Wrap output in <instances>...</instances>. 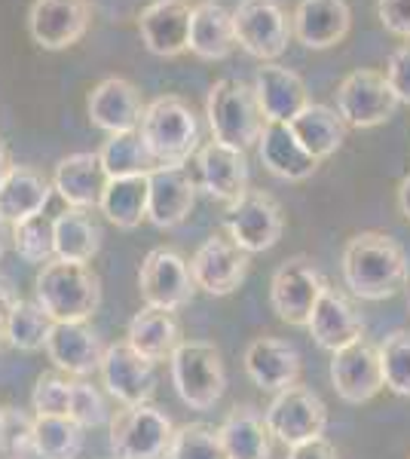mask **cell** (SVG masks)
<instances>
[{"instance_id":"obj_1","label":"cell","mask_w":410,"mask_h":459,"mask_svg":"<svg viewBox=\"0 0 410 459\" xmlns=\"http://www.w3.org/2000/svg\"><path fill=\"white\" fill-rule=\"evenodd\" d=\"M343 279L362 300H389L407 285V255L392 236L364 230L343 248Z\"/></svg>"},{"instance_id":"obj_2","label":"cell","mask_w":410,"mask_h":459,"mask_svg":"<svg viewBox=\"0 0 410 459\" xmlns=\"http://www.w3.org/2000/svg\"><path fill=\"white\" fill-rule=\"evenodd\" d=\"M34 294L52 322H86L101 303V279L89 264L56 257L40 266Z\"/></svg>"},{"instance_id":"obj_3","label":"cell","mask_w":410,"mask_h":459,"mask_svg":"<svg viewBox=\"0 0 410 459\" xmlns=\"http://www.w3.org/2000/svg\"><path fill=\"white\" fill-rule=\"evenodd\" d=\"M138 132L156 169H181L199 151V120L181 95L153 99Z\"/></svg>"},{"instance_id":"obj_4","label":"cell","mask_w":410,"mask_h":459,"mask_svg":"<svg viewBox=\"0 0 410 459\" xmlns=\"http://www.w3.org/2000/svg\"><path fill=\"white\" fill-rule=\"evenodd\" d=\"M205 117L212 126L214 142L236 147V151H249L251 144L260 142L264 135V110L255 95V86L242 83L236 77H223L212 89L205 99Z\"/></svg>"},{"instance_id":"obj_5","label":"cell","mask_w":410,"mask_h":459,"mask_svg":"<svg viewBox=\"0 0 410 459\" xmlns=\"http://www.w3.org/2000/svg\"><path fill=\"white\" fill-rule=\"evenodd\" d=\"M171 383H175L181 402L193 411H208L227 389V371H223L221 352L203 340H184L169 359Z\"/></svg>"},{"instance_id":"obj_6","label":"cell","mask_w":410,"mask_h":459,"mask_svg":"<svg viewBox=\"0 0 410 459\" xmlns=\"http://www.w3.org/2000/svg\"><path fill=\"white\" fill-rule=\"evenodd\" d=\"M175 426L160 407L129 404L110 420L114 459H169Z\"/></svg>"},{"instance_id":"obj_7","label":"cell","mask_w":410,"mask_h":459,"mask_svg":"<svg viewBox=\"0 0 410 459\" xmlns=\"http://www.w3.org/2000/svg\"><path fill=\"white\" fill-rule=\"evenodd\" d=\"M233 31L236 47L260 62H275L294 37L291 16L279 0H240V6L233 10Z\"/></svg>"},{"instance_id":"obj_8","label":"cell","mask_w":410,"mask_h":459,"mask_svg":"<svg viewBox=\"0 0 410 459\" xmlns=\"http://www.w3.org/2000/svg\"><path fill=\"white\" fill-rule=\"evenodd\" d=\"M264 420L275 441L297 447L303 441L322 438L327 429V407L312 389L291 386L275 392L270 407L264 411Z\"/></svg>"},{"instance_id":"obj_9","label":"cell","mask_w":410,"mask_h":459,"mask_svg":"<svg viewBox=\"0 0 410 459\" xmlns=\"http://www.w3.org/2000/svg\"><path fill=\"white\" fill-rule=\"evenodd\" d=\"M398 110V99L386 83V74L359 68L343 77L337 89V114L343 123L353 129H374L392 120V114Z\"/></svg>"},{"instance_id":"obj_10","label":"cell","mask_w":410,"mask_h":459,"mask_svg":"<svg viewBox=\"0 0 410 459\" xmlns=\"http://www.w3.org/2000/svg\"><path fill=\"white\" fill-rule=\"evenodd\" d=\"M322 288H325V279L310 257H303V255L288 257V261H282L279 270L273 273V282H270L273 313L279 316L282 322L294 325V328H307L312 307H316Z\"/></svg>"},{"instance_id":"obj_11","label":"cell","mask_w":410,"mask_h":459,"mask_svg":"<svg viewBox=\"0 0 410 459\" xmlns=\"http://www.w3.org/2000/svg\"><path fill=\"white\" fill-rule=\"evenodd\" d=\"M282 205L264 190H245L233 205H227V236L249 255L270 251L282 239Z\"/></svg>"},{"instance_id":"obj_12","label":"cell","mask_w":410,"mask_h":459,"mask_svg":"<svg viewBox=\"0 0 410 459\" xmlns=\"http://www.w3.org/2000/svg\"><path fill=\"white\" fill-rule=\"evenodd\" d=\"M138 291L147 307L175 313L193 300L196 282H193L190 264L178 251L153 248L138 270Z\"/></svg>"},{"instance_id":"obj_13","label":"cell","mask_w":410,"mask_h":459,"mask_svg":"<svg viewBox=\"0 0 410 459\" xmlns=\"http://www.w3.org/2000/svg\"><path fill=\"white\" fill-rule=\"evenodd\" d=\"M92 25V0H34L28 10V34L47 53H62L80 43Z\"/></svg>"},{"instance_id":"obj_14","label":"cell","mask_w":410,"mask_h":459,"mask_svg":"<svg viewBox=\"0 0 410 459\" xmlns=\"http://www.w3.org/2000/svg\"><path fill=\"white\" fill-rule=\"evenodd\" d=\"M190 273L196 288H203L205 294L227 298L249 276V251H242L230 236L212 233L193 255Z\"/></svg>"},{"instance_id":"obj_15","label":"cell","mask_w":410,"mask_h":459,"mask_svg":"<svg viewBox=\"0 0 410 459\" xmlns=\"http://www.w3.org/2000/svg\"><path fill=\"white\" fill-rule=\"evenodd\" d=\"M331 383L346 404H364L377 398L383 389L377 346H371L368 340H355V343L331 352Z\"/></svg>"},{"instance_id":"obj_16","label":"cell","mask_w":410,"mask_h":459,"mask_svg":"<svg viewBox=\"0 0 410 459\" xmlns=\"http://www.w3.org/2000/svg\"><path fill=\"white\" fill-rule=\"evenodd\" d=\"M147 105L141 101V92L126 77H104L92 92L86 95V114L95 129L117 135V132H138L144 120Z\"/></svg>"},{"instance_id":"obj_17","label":"cell","mask_w":410,"mask_h":459,"mask_svg":"<svg viewBox=\"0 0 410 459\" xmlns=\"http://www.w3.org/2000/svg\"><path fill=\"white\" fill-rule=\"evenodd\" d=\"M101 380L123 407L147 404L156 392V365L132 350L129 343H110L101 359Z\"/></svg>"},{"instance_id":"obj_18","label":"cell","mask_w":410,"mask_h":459,"mask_svg":"<svg viewBox=\"0 0 410 459\" xmlns=\"http://www.w3.org/2000/svg\"><path fill=\"white\" fill-rule=\"evenodd\" d=\"M190 13L188 0H153L141 10L138 34L147 53L160 58H175L188 53L190 43Z\"/></svg>"},{"instance_id":"obj_19","label":"cell","mask_w":410,"mask_h":459,"mask_svg":"<svg viewBox=\"0 0 410 459\" xmlns=\"http://www.w3.org/2000/svg\"><path fill=\"white\" fill-rule=\"evenodd\" d=\"M196 184L218 203L233 205L249 190V160H245V153L214 142V138L196 151Z\"/></svg>"},{"instance_id":"obj_20","label":"cell","mask_w":410,"mask_h":459,"mask_svg":"<svg viewBox=\"0 0 410 459\" xmlns=\"http://www.w3.org/2000/svg\"><path fill=\"white\" fill-rule=\"evenodd\" d=\"M353 10L346 0H301L291 13V31L307 49H331L346 40Z\"/></svg>"},{"instance_id":"obj_21","label":"cell","mask_w":410,"mask_h":459,"mask_svg":"<svg viewBox=\"0 0 410 459\" xmlns=\"http://www.w3.org/2000/svg\"><path fill=\"white\" fill-rule=\"evenodd\" d=\"M151 196H147V221L160 230H171L188 221L196 205V187L188 169H153L147 175Z\"/></svg>"},{"instance_id":"obj_22","label":"cell","mask_w":410,"mask_h":459,"mask_svg":"<svg viewBox=\"0 0 410 459\" xmlns=\"http://www.w3.org/2000/svg\"><path fill=\"white\" fill-rule=\"evenodd\" d=\"M307 328L312 340L327 352H337L343 346L362 340L364 334V322L355 313V307L346 300V294H340L337 288H331L327 282L322 288V294H318L316 307H312Z\"/></svg>"},{"instance_id":"obj_23","label":"cell","mask_w":410,"mask_h":459,"mask_svg":"<svg viewBox=\"0 0 410 459\" xmlns=\"http://www.w3.org/2000/svg\"><path fill=\"white\" fill-rule=\"evenodd\" d=\"M255 95L260 101L266 123H291L310 105L307 83L297 71L264 62L255 74Z\"/></svg>"},{"instance_id":"obj_24","label":"cell","mask_w":410,"mask_h":459,"mask_svg":"<svg viewBox=\"0 0 410 459\" xmlns=\"http://www.w3.org/2000/svg\"><path fill=\"white\" fill-rule=\"evenodd\" d=\"M245 374L266 392H282L301 380V352L279 337H257L245 350Z\"/></svg>"},{"instance_id":"obj_25","label":"cell","mask_w":410,"mask_h":459,"mask_svg":"<svg viewBox=\"0 0 410 459\" xmlns=\"http://www.w3.org/2000/svg\"><path fill=\"white\" fill-rule=\"evenodd\" d=\"M104 184H108V175H104L99 153L92 151H80L58 160L56 175H52V190L68 203V209L83 212L99 209Z\"/></svg>"},{"instance_id":"obj_26","label":"cell","mask_w":410,"mask_h":459,"mask_svg":"<svg viewBox=\"0 0 410 459\" xmlns=\"http://www.w3.org/2000/svg\"><path fill=\"white\" fill-rule=\"evenodd\" d=\"M104 350L101 337L89 328L86 322H56L52 334L47 340L49 361L65 374L86 377L101 368Z\"/></svg>"},{"instance_id":"obj_27","label":"cell","mask_w":410,"mask_h":459,"mask_svg":"<svg viewBox=\"0 0 410 459\" xmlns=\"http://www.w3.org/2000/svg\"><path fill=\"white\" fill-rule=\"evenodd\" d=\"M52 196V181L34 166H13L0 187V221L10 227L43 214Z\"/></svg>"},{"instance_id":"obj_28","label":"cell","mask_w":410,"mask_h":459,"mask_svg":"<svg viewBox=\"0 0 410 459\" xmlns=\"http://www.w3.org/2000/svg\"><path fill=\"white\" fill-rule=\"evenodd\" d=\"M188 49L203 62H223L236 49L233 13L214 0L196 4L190 13V43Z\"/></svg>"},{"instance_id":"obj_29","label":"cell","mask_w":410,"mask_h":459,"mask_svg":"<svg viewBox=\"0 0 410 459\" xmlns=\"http://www.w3.org/2000/svg\"><path fill=\"white\" fill-rule=\"evenodd\" d=\"M257 151L266 172L282 178V181H307L318 169V162L303 151L294 132L288 129V123H266Z\"/></svg>"},{"instance_id":"obj_30","label":"cell","mask_w":410,"mask_h":459,"mask_svg":"<svg viewBox=\"0 0 410 459\" xmlns=\"http://www.w3.org/2000/svg\"><path fill=\"white\" fill-rule=\"evenodd\" d=\"M126 343H129L132 350L141 355V359L153 361V365H156V361H169L171 355H175L178 346L184 343V340H181V325H178V318L171 313H166V309L144 307L129 322Z\"/></svg>"},{"instance_id":"obj_31","label":"cell","mask_w":410,"mask_h":459,"mask_svg":"<svg viewBox=\"0 0 410 459\" xmlns=\"http://www.w3.org/2000/svg\"><path fill=\"white\" fill-rule=\"evenodd\" d=\"M288 129L294 132V138L301 142V147L312 160L322 162L340 151V144L346 142L349 126L343 123V117L334 108L310 101V105L288 123Z\"/></svg>"},{"instance_id":"obj_32","label":"cell","mask_w":410,"mask_h":459,"mask_svg":"<svg viewBox=\"0 0 410 459\" xmlns=\"http://www.w3.org/2000/svg\"><path fill=\"white\" fill-rule=\"evenodd\" d=\"M221 444L230 459H270V429L255 407L242 404L227 413L218 429Z\"/></svg>"},{"instance_id":"obj_33","label":"cell","mask_w":410,"mask_h":459,"mask_svg":"<svg viewBox=\"0 0 410 459\" xmlns=\"http://www.w3.org/2000/svg\"><path fill=\"white\" fill-rule=\"evenodd\" d=\"M147 196H151V184L147 175L135 178H108L99 209L104 218L120 230H135L147 218Z\"/></svg>"},{"instance_id":"obj_34","label":"cell","mask_w":410,"mask_h":459,"mask_svg":"<svg viewBox=\"0 0 410 459\" xmlns=\"http://www.w3.org/2000/svg\"><path fill=\"white\" fill-rule=\"evenodd\" d=\"M56 257L58 261L89 264L101 251V227L83 209H68L56 221Z\"/></svg>"},{"instance_id":"obj_35","label":"cell","mask_w":410,"mask_h":459,"mask_svg":"<svg viewBox=\"0 0 410 459\" xmlns=\"http://www.w3.org/2000/svg\"><path fill=\"white\" fill-rule=\"evenodd\" d=\"M99 160L108 178L151 175L156 169L151 151L141 142V132H117V135H108V142L99 151Z\"/></svg>"},{"instance_id":"obj_36","label":"cell","mask_w":410,"mask_h":459,"mask_svg":"<svg viewBox=\"0 0 410 459\" xmlns=\"http://www.w3.org/2000/svg\"><path fill=\"white\" fill-rule=\"evenodd\" d=\"M83 450V426L71 417H34V456L77 459Z\"/></svg>"},{"instance_id":"obj_37","label":"cell","mask_w":410,"mask_h":459,"mask_svg":"<svg viewBox=\"0 0 410 459\" xmlns=\"http://www.w3.org/2000/svg\"><path fill=\"white\" fill-rule=\"evenodd\" d=\"M56 328V322L49 318L47 309L37 300H19L13 309L10 322H6V343L16 346L22 352H37L47 350V340Z\"/></svg>"},{"instance_id":"obj_38","label":"cell","mask_w":410,"mask_h":459,"mask_svg":"<svg viewBox=\"0 0 410 459\" xmlns=\"http://www.w3.org/2000/svg\"><path fill=\"white\" fill-rule=\"evenodd\" d=\"M13 248L28 264H49L56 261V227L47 214H37L13 227Z\"/></svg>"},{"instance_id":"obj_39","label":"cell","mask_w":410,"mask_h":459,"mask_svg":"<svg viewBox=\"0 0 410 459\" xmlns=\"http://www.w3.org/2000/svg\"><path fill=\"white\" fill-rule=\"evenodd\" d=\"M379 368H383V386L395 395L410 398V331H392L377 346Z\"/></svg>"},{"instance_id":"obj_40","label":"cell","mask_w":410,"mask_h":459,"mask_svg":"<svg viewBox=\"0 0 410 459\" xmlns=\"http://www.w3.org/2000/svg\"><path fill=\"white\" fill-rule=\"evenodd\" d=\"M169 459H230V456L221 444L218 429L203 426V423H190V426L175 429Z\"/></svg>"},{"instance_id":"obj_41","label":"cell","mask_w":410,"mask_h":459,"mask_svg":"<svg viewBox=\"0 0 410 459\" xmlns=\"http://www.w3.org/2000/svg\"><path fill=\"white\" fill-rule=\"evenodd\" d=\"M0 450L13 459H25L34 454V420L19 407L0 411Z\"/></svg>"},{"instance_id":"obj_42","label":"cell","mask_w":410,"mask_h":459,"mask_svg":"<svg viewBox=\"0 0 410 459\" xmlns=\"http://www.w3.org/2000/svg\"><path fill=\"white\" fill-rule=\"evenodd\" d=\"M71 380H65L62 374H40L31 392V407L34 417H68L71 404Z\"/></svg>"},{"instance_id":"obj_43","label":"cell","mask_w":410,"mask_h":459,"mask_svg":"<svg viewBox=\"0 0 410 459\" xmlns=\"http://www.w3.org/2000/svg\"><path fill=\"white\" fill-rule=\"evenodd\" d=\"M68 417L74 423H80L83 429H95L108 420V404H104L101 392L92 383L77 380L71 386V404H68Z\"/></svg>"},{"instance_id":"obj_44","label":"cell","mask_w":410,"mask_h":459,"mask_svg":"<svg viewBox=\"0 0 410 459\" xmlns=\"http://www.w3.org/2000/svg\"><path fill=\"white\" fill-rule=\"evenodd\" d=\"M386 83L395 92L398 105H410V40L401 43L386 62Z\"/></svg>"},{"instance_id":"obj_45","label":"cell","mask_w":410,"mask_h":459,"mask_svg":"<svg viewBox=\"0 0 410 459\" xmlns=\"http://www.w3.org/2000/svg\"><path fill=\"white\" fill-rule=\"evenodd\" d=\"M377 19L389 34L410 40V0H377Z\"/></svg>"},{"instance_id":"obj_46","label":"cell","mask_w":410,"mask_h":459,"mask_svg":"<svg viewBox=\"0 0 410 459\" xmlns=\"http://www.w3.org/2000/svg\"><path fill=\"white\" fill-rule=\"evenodd\" d=\"M288 459H340L337 456V447L325 438H312V441H303L297 447H288Z\"/></svg>"},{"instance_id":"obj_47","label":"cell","mask_w":410,"mask_h":459,"mask_svg":"<svg viewBox=\"0 0 410 459\" xmlns=\"http://www.w3.org/2000/svg\"><path fill=\"white\" fill-rule=\"evenodd\" d=\"M16 303H19V298H16V291H13V285L0 279V346L6 343V322H10Z\"/></svg>"},{"instance_id":"obj_48","label":"cell","mask_w":410,"mask_h":459,"mask_svg":"<svg viewBox=\"0 0 410 459\" xmlns=\"http://www.w3.org/2000/svg\"><path fill=\"white\" fill-rule=\"evenodd\" d=\"M398 209L410 221V175L401 178V184H398Z\"/></svg>"},{"instance_id":"obj_49","label":"cell","mask_w":410,"mask_h":459,"mask_svg":"<svg viewBox=\"0 0 410 459\" xmlns=\"http://www.w3.org/2000/svg\"><path fill=\"white\" fill-rule=\"evenodd\" d=\"M13 172V157H10V147H6V142L0 138V187H4V181L10 178Z\"/></svg>"},{"instance_id":"obj_50","label":"cell","mask_w":410,"mask_h":459,"mask_svg":"<svg viewBox=\"0 0 410 459\" xmlns=\"http://www.w3.org/2000/svg\"><path fill=\"white\" fill-rule=\"evenodd\" d=\"M6 227H10V224H4V221H0V257H4V251H6V239H10V236H6Z\"/></svg>"},{"instance_id":"obj_51","label":"cell","mask_w":410,"mask_h":459,"mask_svg":"<svg viewBox=\"0 0 410 459\" xmlns=\"http://www.w3.org/2000/svg\"><path fill=\"white\" fill-rule=\"evenodd\" d=\"M407 307H410V298H407Z\"/></svg>"},{"instance_id":"obj_52","label":"cell","mask_w":410,"mask_h":459,"mask_svg":"<svg viewBox=\"0 0 410 459\" xmlns=\"http://www.w3.org/2000/svg\"><path fill=\"white\" fill-rule=\"evenodd\" d=\"M203 4H205V0H203Z\"/></svg>"}]
</instances>
